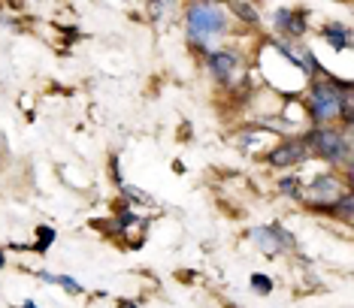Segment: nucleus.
Masks as SVG:
<instances>
[{"label":"nucleus","instance_id":"1a4fd4ad","mask_svg":"<svg viewBox=\"0 0 354 308\" xmlns=\"http://www.w3.org/2000/svg\"><path fill=\"white\" fill-rule=\"evenodd\" d=\"M327 37H330V43H333L336 48H345V30L342 28H333V24H330V28H327Z\"/></svg>","mask_w":354,"mask_h":308},{"label":"nucleus","instance_id":"39448f33","mask_svg":"<svg viewBox=\"0 0 354 308\" xmlns=\"http://www.w3.org/2000/svg\"><path fill=\"white\" fill-rule=\"evenodd\" d=\"M306 154H309V142H303V139H291V142L279 145V148L270 154V164H276V166L300 164V160H306Z\"/></svg>","mask_w":354,"mask_h":308},{"label":"nucleus","instance_id":"0eeeda50","mask_svg":"<svg viewBox=\"0 0 354 308\" xmlns=\"http://www.w3.org/2000/svg\"><path fill=\"white\" fill-rule=\"evenodd\" d=\"M252 239H254L263 251H270V254H279L281 245H285V239H276V233H272V230H254Z\"/></svg>","mask_w":354,"mask_h":308},{"label":"nucleus","instance_id":"423d86ee","mask_svg":"<svg viewBox=\"0 0 354 308\" xmlns=\"http://www.w3.org/2000/svg\"><path fill=\"white\" fill-rule=\"evenodd\" d=\"M209 67H212L215 79H221V82H227L233 76V70H236V58H233L230 52H215L212 58H209Z\"/></svg>","mask_w":354,"mask_h":308},{"label":"nucleus","instance_id":"f257e3e1","mask_svg":"<svg viewBox=\"0 0 354 308\" xmlns=\"http://www.w3.org/2000/svg\"><path fill=\"white\" fill-rule=\"evenodd\" d=\"M188 30L197 43H203L206 37H215L224 30V15L221 10H215L212 3H194L188 12Z\"/></svg>","mask_w":354,"mask_h":308},{"label":"nucleus","instance_id":"20e7f679","mask_svg":"<svg viewBox=\"0 0 354 308\" xmlns=\"http://www.w3.org/2000/svg\"><path fill=\"white\" fill-rule=\"evenodd\" d=\"M342 197H339V182H336L333 175H321L315 178V184H312L309 191V202L312 206H336Z\"/></svg>","mask_w":354,"mask_h":308},{"label":"nucleus","instance_id":"6e6552de","mask_svg":"<svg viewBox=\"0 0 354 308\" xmlns=\"http://www.w3.org/2000/svg\"><path fill=\"white\" fill-rule=\"evenodd\" d=\"M276 21H279V28L291 30V34H303V19H300V15H294V12H285V10H281Z\"/></svg>","mask_w":354,"mask_h":308},{"label":"nucleus","instance_id":"f8f14e48","mask_svg":"<svg viewBox=\"0 0 354 308\" xmlns=\"http://www.w3.org/2000/svg\"><path fill=\"white\" fill-rule=\"evenodd\" d=\"M281 191L291 193V197H297V178H285V182H281Z\"/></svg>","mask_w":354,"mask_h":308},{"label":"nucleus","instance_id":"9d476101","mask_svg":"<svg viewBox=\"0 0 354 308\" xmlns=\"http://www.w3.org/2000/svg\"><path fill=\"white\" fill-rule=\"evenodd\" d=\"M252 287L257 290V293H270V290H272V285H270L267 275H254V278H252Z\"/></svg>","mask_w":354,"mask_h":308},{"label":"nucleus","instance_id":"2eb2a0df","mask_svg":"<svg viewBox=\"0 0 354 308\" xmlns=\"http://www.w3.org/2000/svg\"><path fill=\"white\" fill-rule=\"evenodd\" d=\"M351 184H354V173H351Z\"/></svg>","mask_w":354,"mask_h":308},{"label":"nucleus","instance_id":"ddd939ff","mask_svg":"<svg viewBox=\"0 0 354 308\" xmlns=\"http://www.w3.org/2000/svg\"><path fill=\"white\" fill-rule=\"evenodd\" d=\"M236 10L243 12V19H245V21H254V19H257V15L252 12V6H245V3H243V6H236Z\"/></svg>","mask_w":354,"mask_h":308},{"label":"nucleus","instance_id":"9b49d317","mask_svg":"<svg viewBox=\"0 0 354 308\" xmlns=\"http://www.w3.org/2000/svg\"><path fill=\"white\" fill-rule=\"evenodd\" d=\"M336 209L345 212V215H354V193H351V197H342L339 202H336Z\"/></svg>","mask_w":354,"mask_h":308},{"label":"nucleus","instance_id":"f03ea898","mask_svg":"<svg viewBox=\"0 0 354 308\" xmlns=\"http://www.w3.org/2000/svg\"><path fill=\"white\" fill-rule=\"evenodd\" d=\"M336 115H342V91H336L333 85H315V91H312V118L330 121Z\"/></svg>","mask_w":354,"mask_h":308},{"label":"nucleus","instance_id":"4468645a","mask_svg":"<svg viewBox=\"0 0 354 308\" xmlns=\"http://www.w3.org/2000/svg\"><path fill=\"white\" fill-rule=\"evenodd\" d=\"M351 124H354V121H351ZM348 151H351V154H354V133H351V136H348Z\"/></svg>","mask_w":354,"mask_h":308},{"label":"nucleus","instance_id":"7ed1b4c3","mask_svg":"<svg viewBox=\"0 0 354 308\" xmlns=\"http://www.w3.org/2000/svg\"><path fill=\"white\" fill-rule=\"evenodd\" d=\"M312 148H315L321 157L327 160H345V154H348V136L345 133H336V131H315L312 133Z\"/></svg>","mask_w":354,"mask_h":308}]
</instances>
